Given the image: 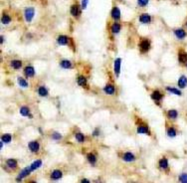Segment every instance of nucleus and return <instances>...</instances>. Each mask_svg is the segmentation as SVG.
<instances>
[{"instance_id": "obj_10", "label": "nucleus", "mask_w": 187, "mask_h": 183, "mask_svg": "<svg viewBox=\"0 0 187 183\" xmlns=\"http://www.w3.org/2000/svg\"><path fill=\"white\" fill-rule=\"evenodd\" d=\"M121 23L118 21L114 22L111 26V31H112V34H118V33L121 32Z\"/></svg>"}, {"instance_id": "obj_5", "label": "nucleus", "mask_w": 187, "mask_h": 183, "mask_svg": "<svg viewBox=\"0 0 187 183\" xmlns=\"http://www.w3.org/2000/svg\"><path fill=\"white\" fill-rule=\"evenodd\" d=\"M173 33H174V35L176 36L177 39H180V40L184 39V38L187 36V33L185 32V30L182 28L174 29V30H173Z\"/></svg>"}, {"instance_id": "obj_33", "label": "nucleus", "mask_w": 187, "mask_h": 183, "mask_svg": "<svg viewBox=\"0 0 187 183\" xmlns=\"http://www.w3.org/2000/svg\"><path fill=\"white\" fill-rule=\"evenodd\" d=\"M17 81H18V84H19V86L22 87V88H27V87L29 86V85H28V82H27L25 79L21 78V77L18 78Z\"/></svg>"}, {"instance_id": "obj_18", "label": "nucleus", "mask_w": 187, "mask_h": 183, "mask_svg": "<svg viewBox=\"0 0 187 183\" xmlns=\"http://www.w3.org/2000/svg\"><path fill=\"white\" fill-rule=\"evenodd\" d=\"M103 92H105L107 95H114V94L116 93V88H114L112 85L109 84L103 88Z\"/></svg>"}, {"instance_id": "obj_39", "label": "nucleus", "mask_w": 187, "mask_h": 183, "mask_svg": "<svg viewBox=\"0 0 187 183\" xmlns=\"http://www.w3.org/2000/svg\"><path fill=\"white\" fill-rule=\"evenodd\" d=\"M88 4H89V0H82V2H81V7H82V9H86Z\"/></svg>"}, {"instance_id": "obj_26", "label": "nucleus", "mask_w": 187, "mask_h": 183, "mask_svg": "<svg viewBox=\"0 0 187 183\" xmlns=\"http://www.w3.org/2000/svg\"><path fill=\"white\" fill-rule=\"evenodd\" d=\"M167 117L171 119H176L178 117V111L176 110H169L167 111Z\"/></svg>"}, {"instance_id": "obj_15", "label": "nucleus", "mask_w": 187, "mask_h": 183, "mask_svg": "<svg viewBox=\"0 0 187 183\" xmlns=\"http://www.w3.org/2000/svg\"><path fill=\"white\" fill-rule=\"evenodd\" d=\"M123 159L125 160V162H132L136 160V156H134V153H132V152H125V154L123 155Z\"/></svg>"}, {"instance_id": "obj_3", "label": "nucleus", "mask_w": 187, "mask_h": 183, "mask_svg": "<svg viewBox=\"0 0 187 183\" xmlns=\"http://www.w3.org/2000/svg\"><path fill=\"white\" fill-rule=\"evenodd\" d=\"M111 17L114 20V21H119V20H121V9H119L118 6H114V7L112 8Z\"/></svg>"}, {"instance_id": "obj_1", "label": "nucleus", "mask_w": 187, "mask_h": 183, "mask_svg": "<svg viewBox=\"0 0 187 183\" xmlns=\"http://www.w3.org/2000/svg\"><path fill=\"white\" fill-rule=\"evenodd\" d=\"M35 16V9L34 7H26L24 9V18L25 21L27 22H31L33 20Z\"/></svg>"}, {"instance_id": "obj_35", "label": "nucleus", "mask_w": 187, "mask_h": 183, "mask_svg": "<svg viewBox=\"0 0 187 183\" xmlns=\"http://www.w3.org/2000/svg\"><path fill=\"white\" fill-rule=\"evenodd\" d=\"M11 139H12V137H11V135H9V133H5V135H3L1 137V140L3 142H5V143L10 142Z\"/></svg>"}, {"instance_id": "obj_41", "label": "nucleus", "mask_w": 187, "mask_h": 183, "mask_svg": "<svg viewBox=\"0 0 187 183\" xmlns=\"http://www.w3.org/2000/svg\"><path fill=\"white\" fill-rule=\"evenodd\" d=\"M81 182H82V183H90V180H88V179H82V180H81Z\"/></svg>"}, {"instance_id": "obj_38", "label": "nucleus", "mask_w": 187, "mask_h": 183, "mask_svg": "<svg viewBox=\"0 0 187 183\" xmlns=\"http://www.w3.org/2000/svg\"><path fill=\"white\" fill-rule=\"evenodd\" d=\"M52 138H53L54 140H60L61 138H62V135H61V133H59L58 131H54L53 135H52Z\"/></svg>"}, {"instance_id": "obj_40", "label": "nucleus", "mask_w": 187, "mask_h": 183, "mask_svg": "<svg viewBox=\"0 0 187 183\" xmlns=\"http://www.w3.org/2000/svg\"><path fill=\"white\" fill-rule=\"evenodd\" d=\"M99 135H100V130H99L98 128H96L94 130V132H93V135H94V137H98Z\"/></svg>"}, {"instance_id": "obj_9", "label": "nucleus", "mask_w": 187, "mask_h": 183, "mask_svg": "<svg viewBox=\"0 0 187 183\" xmlns=\"http://www.w3.org/2000/svg\"><path fill=\"white\" fill-rule=\"evenodd\" d=\"M31 172H32V170H31V168L30 167H26V168H24L22 171H20V173H19V176L17 177V180H21L22 178H25L27 177V176L29 175Z\"/></svg>"}, {"instance_id": "obj_7", "label": "nucleus", "mask_w": 187, "mask_h": 183, "mask_svg": "<svg viewBox=\"0 0 187 183\" xmlns=\"http://www.w3.org/2000/svg\"><path fill=\"white\" fill-rule=\"evenodd\" d=\"M28 147H29V149H30V151H32V152L36 153V152H38V151H39L40 144H39V142H38V141L34 140V141H30V142H29Z\"/></svg>"}, {"instance_id": "obj_23", "label": "nucleus", "mask_w": 187, "mask_h": 183, "mask_svg": "<svg viewBox=\"0 0 187 183\" xmlns=\"http://www.w3.org/2000/svg\"><path fill=\"white\" fill-rule=\"evenodd\" d=\"M10 66L12 67L13 69L17 70V69H20L22 67V62L20 60H12L10 62Z\"/></svg>"}, {"instance_id": "obj_42", "label": "nucleus", "mask_w": 187, "mask_h": 183, "mask_svg": "<svg viewBox=\"0 0 187 183\" xmlns=\"http://www.w3.org/2000/svg\"><path fill=\"white\" fill-rule=\"evenodd\" d=\"M3 41H4V40H3V37L1 36V38H0V43L2 44V43H3Z\"/></svg>"}, {"instance_id": "obj_12", "label": "nucleus", "mask_w": 187, "mask_h": 183, "mask_svg": "<svg viewBox=\"0 0 187 183\" xmlns=\"http://www.w3.org/2000/svg\"><path fill=\"white\" fill-rule=\"evenodd\" d=\"M121 58H118V59L114 61V73L116 75L119 77V73H121Z\"/></svg>"}, {"instance_id": "obj_30", "label": "nucleus", "mask_w": 187, "mask_h": 183, "mask_svg": "<svg viewBox=\"0 0 187 183\" xmlns=\"http://www.w3.org/2000/svg\"><path fill=\"white\" fill-rule=\"evenodd\" d=\"M87 159L91 164H95L97 162V156L94 153H88L87 154Z\"/></svg>"}, {"instance_id": "obj_16", "label": "nucleus", "mask_w": 187, "mask_h": 183, "mask_svg": "<svg viewBox=\"0 0 187 183\" xmlns=\"http://www.w3.org/2000/svg\"><path fill=\"white\" fill-rule=\"evenodd\" d=\"M177 84H178V87H179L180 89H185L186 87H187V78L184 75L180 76V78L178 79V82H177Z\"/></svg>"}, {"instance_id": "obj_2", "label": "nucleus", "mask_w": 187, "mask_h": 183, "mask_svg": "<svg viewBox=\"0 0 187 183\" xmlns=\"http://www.w3.org/2000/svg\"><path fill=\"white\" fill-rule=\"evenodd\" d=\"M82 7L78 4H73V5L70 7V14L72 15L75 18H78L80 17V15L82 14Z\"/></svg>"}, {"instance_id": "obj_13", "label": "nucleus", "mask_w": 187, "mask_h": 183, "mask_svg": "<svg viewBox=\"0 0 187 183\" xmlns=\"http://www.w3.org/2000/svg\"><path fill=\"white\" fill-rule=\"evenodd\" d=\"M63 176V173L60 169H55L53 170V172L51 173V179L52 180H59L62 178Z\"/></svg>"}, {"instance_id": "obj_28", "label": "nucleus", "mask_w": 187, "mask_h": 183, "mask_svg": "<svg viewBox=\"0 0 187 183\" xmlns=\"http://www.w3.org/2000/svg\"><path fill=\"white\" fill-rule=\"evenodd\" d=\"M38 94H39L40 97H47L48 96V90L44 86H41L38 89Z\"/></svg>"}, {"instance_id": "obj_24", "label": "nucleus", "mask_w": 187, "mask_h": 183, "mask_svg": "<svg viewBox=\"0 0 187 183\" xmlns=\"http://www.w3.org/2000/svg\"><path fill=\"white\" fill-rule=\"evenodd\" d=\"M159 167H160L161 169H167L168 168V160L167 158L165 157H162L160 160H159Z\"/></svg>"}, {"instance_id": "obj_27", "label": "nucleus", "mask_w": 187, "mask_h": 183, "mask_svg": "<svg viewBox=\"0 0 187 183\" xmlns=\"http://www.w3.org/2000/svg\"><path fill=\"white\" fill-rule=\"evenodd\" d=\"M6 164H7V166L10 169H15L17 167V161L15 159H12V158H10V159H7V161H6Z\"/></svg>"}, {"instance_id": "obj_21", "label": "nucleus", "mask_w": 187, "mask_h": 183, "mask_svg": "<svg viewBox=\"0 0 187 183\" xmlns=\"http://www.w3.org/2000/svg\"><path fill=\"white\" fill-rule=\"evenodd\" d=\"M20 113H21L23 117H32V115H31V113H30V110H29V108H28V107H26V106L22 107V108L20 109Z\"/></svg>"}, {"instance_id": "obj_14", "label": "nucleus", "mask_w": 187, "mask_h": 183, "mask_svg": "<svg viewBox=\"0 0 187 183\" xmlns=\"http://www.w3.org/2000/svg\"><path fill=\"white\" fill-rule=\"evenodd\" d=\"M178 61L180 64H185L187 63V54L185 51L180 50L178 53Z\"/></svg>"}, {"instance_id": "obj_43", "label": "nucleus", "mask_w": 187, "mask_h": 183, "mask_svg": "<svg viewBox=\"0 0 187 183\" xmlns=\"http://www.w3.org/2000/svg\"><path fill=\"white\" fill-rule=\"evenodd\" d=\"M185 25H186V27H187V21H186V24H185Z\"/></svg>"}, {"instance_id": "obj_6", "label": "nucleus", "mask_w": 187, "mask_h": 183, "mask_svg": "<svg viewBox=\"0 0 187 183\" xmlns=\"http://www.w3.org/2000/svg\"><path fill=\"white\" fill-rule=\"evenodd\" d=\"M139 48H140V51L142 53L147 52V51L150 49V42L148 41L147 39L142 40V41L140 42V44H139Z\"/></svg>"}, {"instance_id": "obj_37", "label": "nucleus", "mask_w": 187, "mask_h": 183, "mask_svg": "<svg viewBox=\"0 0 187 183\" xmlns=\"http://www.w3.org/2000/svg\"><path fill=\"white\" fill-rule=\"evenodd\" d=\"M179 181L182 182V183H187V173H182L179 175L178 177Z\"/></svg>"}, {"instance_id": "obj_32", "label": "nucleus", "mask_w": 187, "mask_h": 183, "mask_svg": "<svg viewBox=\"0 0 187 183\" xmlns=\"http://www.w3.org/2000/svg\"><path fill=\"white\" fill-rule=\"evenodd\" d=\"M176 135H177V130L173 126H170V128H167V135L169 137H175Z\"/></svg>"}, {"instance_id": "obj_17", "label": "nucleus", "mask_w": 187, "mask_h": 183, "mask_svg": "<svg viewBox=\"0 0 187 183\" xmlns=\"http://www.w3.org/2000/svg\"><path fill=\"white\" fill-rule=\"evenodd\" d=\"M162 94L160 93L159 91H154L153 93L151 94V99L153 100L154 102H159L162 100Z\"/></svg>"}, {"instance_id": "obj_20", "label": "nucleus", "mask_w": 187, "mask_h": 183, "mask_svg": "<svg viewBox=\"0 0 187 183\" xmlns=\"http://www.w3.org/2000/svg\"><path fill=\"white\" fill-rule=\"evenodd\" d=\"M136 131H137V133H143V135H145L146 133V135H150V131L146 126H137Z\"/></svg>"}, {"instance_id": "obj_4", "label": "nucleus", "mask_w": 187, "mask_h": 183, "mask_svg": "<svg viewBox=\"0 0 187 183\" xmlns=\"http://www.w3.org/2000/svg\"><path fill=\"white\" fill-rule=\"evenodd\" d=\"M138 20H139V22L142 24H149V23H151V21H152V17L150 16L148 13H142V14L139 15Z\"/></svg>"}, {"instance_id": "obj_34", "label": "nucleus", "mask_w": 187, "mask_h": 183, "mask_svg": "<svg viewBox=\"0 0 187 183\" xmlns=\"http://www.w3.org/2000/svg\"><path fill=\"white\" fill-rule=\"evenodd\" d=\"M75 138L78 142H84L85 141V135L82 132H77L75 135Z\"/></svg>"}, {"instance_id": "obj_11", "label": "nucleus", "mask_w": 187, "mask_h": 183, "mask_svg": "<svg viewBox=\"0 0 187 183\" xmlns=\"http://www.w3.org/2000/svg\"><path fill=\"white\" fill-rule=\"evenodd\" d=\"M24 74H25L26 77L28 78H32L35 76V69L33 68L32 66H27L25 69H24Z\"/></svg>"}, {"instance_id": "obj_36", "label": "nucleus", "mask_w": 187, "mask_h": 183, "mask_svg": "<svg viewBox=\"0 0 187 183\" xmlns=\"http://www.w3.org/2000/svg\"><path fill=\"white\" fill-rule=\"evenodd\" d=\"M149 3V0H137V6L140 8H143L145 6L148 5Z\"/></svg>"}, {"instance_id": "obj_22", "label": "nucleus", "mask_w": 187, "mask_h": 183, "mask_svg": "<svg viewBox=\"0 0 187 183\" xmlns=\"http://www.w3.org/2000/svg\"><path fill=\"white\" fill-rule=\"evenodd\" d=\"M77 83H78V85L81 87H87V79L82 75H80L78 78H77Z\"/></svg>"}, {"instance_id": "obj_8", "label": "nucleus", "mask_w": 187, "mask_h": 183, "mask_svg": "<svg viewBox=\"0 0 187 183\" xmlns=\"http://www.w3.org/2000/svg\"><path fill=\"white\" fill-rule=\"evenodd\" d=\"M69 37L66 36V35H60L57 39V43L61 46H65V45H68L69 44Z\"/></svg>"}, {"instance_id": "obj_25", "label": "nucleus", "mask_w": 187, "mask_h": 183, "mask_svg": "<svg viewBox=\"0 0 187 183\" xmlns=\"http://www.w3.org/2000/svg\"><path fill=\"white\" fill-rule=\"evenodd\" d=\"M60 66L62 67L63 69H72L73 65H72V63L69 61V60H62L60 63Z\"/></svg>"}, {"instance_id": "obj_19", "label": "nucleus", "mask_w": 187, "mask_h": 183, "mask_svg": "<svg viewBox=\"0 0 187 183\" xmlns=\"http://www.w3.org/2000/svg\"><path fill=\"white\" fill-rule=\"evenodd\" d=\"M12 21V18H11V16L7 13H3L1 16V23L4 24V25H7L9 24L10 22Z\"/></svg>"}, {"instance_id": "obj_29", "label": "nucleus", "mask_w": 187, "mask_h": 183, "mask_svg": "<svg viewBox=\"0 0 187 183\" xmlns=\"http://www.w3.org/2000/svg\"><path fill=\"white\" fill-rule=\"evenodd\" d=\"M41 165H42V160H35V161L32 162L30 168H31V170H32V171H34V170H36V169L39 168Z\"/></svg>"}, {"instance_id": "obj_31", "label": "nucleus", "mask_w": 187, "mask_h": 183, "mask_svg": "<svg viewBox=\"0 0 187 183\" xmlns=\"http://www.w3.org/2000/svg\"><path fill=\"white\" fill-rule=\"evenodd\" d=\"M166 91L170 92V93L174 94V95H176V96H181L182 95L181 91L178 90V89H176V88H172V87H166Z\"/></svg>"}]
</instances>
